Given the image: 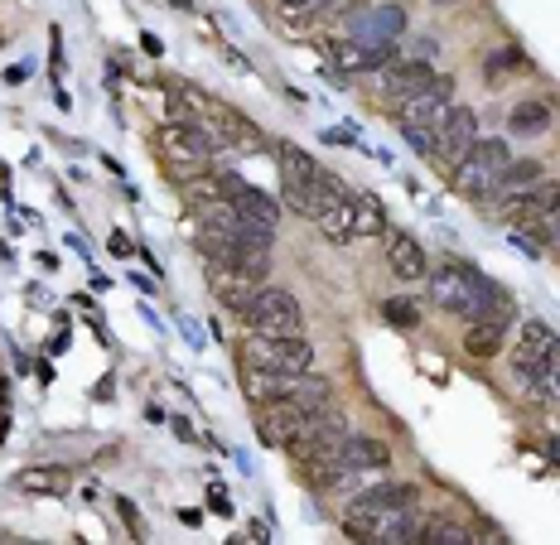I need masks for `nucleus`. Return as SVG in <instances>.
<instances>
[{
	"mask_svg": "<svg viewBox=\"0 0 560 545\" xmlns=\"http://www.w3.org/2000/svg\"><path fill=\"white\" fill-rule=\"evenodd\" d=\"M169 5H174V10H189V5H194V0H169Z\"/></svg>",
	"mask_w": 560,
	"mask_h": 545,
	"instance_id": "34",
	"label": "nucleus"
},
{
	"mask_svg": "<svg viewBox=\"0 0 560 545\" xmlns=\"http://www.w3.org/2000/svg\"><path fill=\"white\" fill-rule=\"evenodd\" d=\"M309 410L295 401V396H280V401H266L261 406V420H256V435H261V444H271V449H285L290 439H295V430L305 425Z\"/></svg>",
	"mask_w": 560,
	"mask_h": 545,
	"instance_id": "12",
	"label": "nucleus"
},
{
	"mask_svg": "<svg viewBox=\"0 0 560 545\" xmlns=\"http://www.w3.org/2000/svg\"><path fill=\"white\" fill-rule=\"evenodd\" d=\"M276 169H280V179H300V184L324 174V164L314 160L309 150H300L295 140H280V145H276Z\"/></svg>",
	"mask_w": 560,
	"mask_h": 545,
	"instance_id": "20",
	"label": "nucleus"
},
{
	"mask_svg": "<svg viewBox=\"0 0 560 545\" xmlns=\"http://www.w3.org/2000/svg\"><path fill=\"white\" fill-rule=\"evenodd\" d=\"M546 459L560 468V435H546Z\"/></svg>",
	"mask_w": 560,
	"mask_h": 545,
	"instance_id": "33",
	"label": "nucleus"
},
{
	"mask_svg": "<svg viewBox=\"0 0 560 545\" xmlns=\"http://www.w3.org/2000/svg\"><path fill=\"white\" fill-rule=\"evenodd\" d=\"M541 396H546V401H560V367L546 377V382H541Z\"/></svg>",
	"mask_w": 560,
	"mask_h": 545,
	"instance_id": "31",
	"label": "nucleus"
},
{
	"mask_svg": "<svg viewBox=\"0 0 560 545\" xmlns=\"http://www.w3.org/2000/svg\"><path fill=\"white\" fill-rule=\"evenodd\" d=\"M512 367L536 386V396H541V382L551 377L560 367V338L551 333L546 319H527V324L517 328V348H512Z\"/></svg>",
	"mask_w": 560,
	"mask_h": 545,
	"instance_id": "5",
	"label": "nucleus"
},
{
	"mask_svg": "<svg viewBox=\"0 0 560 545\" xmlns=\"http://www.w3.org/2000/svg\"><path fill=\"white\" fill-rule=\"evenodd\" d=\"M208 131L223 140V145H232V150H242V155H261L266 150V136L256 131L252 121L242 116V111H232V107H218L213 102V116H208Z\"/></svg>",
	"mask_w": 560,
	"mask_h": 545,
	"instance_id": "13",
	"label": "nucleus"
},
{
	"mask_svg": "<svg viewBox=\"0 0 560 545\" xmlns=\"http://www.w3.org/2000/svg\"><path fill=\"white\" fill-rule=\"evenodd\" d=\"M536 179H546V164H541V160H507L503 174H498V193H493V203H498L503 193L532 189Z\"/></svg>",
	"mask_w": 560,
	"mask_h": 545,
	"instance_id": "23",
	"label": "nucleus"
},
{
	"mask_svg": "<svg viewBox=\"0 0 560 545\" xmlns=\"http://www.w3.org/2000/svg\"><path fill=\"white\" fill-rule=\"evenodd\" d=\"M247 362L300 377V372H314V348H309L305 333H252L247 338Z\"/></svg>",
	"mask_w": 560,
	"mask_h": 545,
	"instance_id": "6",
	"label": "nucleus"
},
{
	"mask_svg": "<svg viewBox=\"0 0 560 545\" xmlns=\"http://www.w3.org/2000/svg\"><path fill=\"white\" fill-rule=\"evenodd\" d=\"M290 396H295L305 410L334 406V386L324 382V377H314V372H300V382H295V391H290Z\"/></svg>",
	"mask_w": 560,
	"mask_h": 545,
	"instance_id": "28",
	"label": "nucleus"
},
{
	"mask_svg": "<svg viewBox=\"0 0 560 545\" xmlns=\"http://www.w3.org/2000/svg\"><path fill=\"white\" fill-rule=\"evenodd\" d=\"M295 382H300V377H290V372H271V367H252V362H247V372H242V386H247V396H252L256 406L290 396Z\"/></svg>",
	"mask_w": 560,
	"mask_h": 545,
	"instance_id": "18",
	"label": "nucleus"
},
{
	"mask_svg": "<svg viewBox=\"0 0 560 545\" xmlns=\"http://www.w3.org/2000/svg\"><path fill=\"white\" fill-rule=\"evenodd\" d=\"M503 338H507L503 319H469L464 353H469V357H498V353H503Z\"/></svg>",
	"mask_w": 560,
	"mask_h": 545,
	"instance_id": "19",
	"label": "nucleus"
},
{
	"mask_svg": "<svg viewBox=\"0 0 560 545\" xmlns=\"http://www.w3.org/2000/svg\"><path fill=\"white\" fill-rule=\"evenodd\" d=\"M319 232H324V237H329L334 246L358 242V213H353V193H348V198H338L334 208L319 218Z\"/></svg>",
	"mask_w": 560,
	"mask_h": 545,
	"instance_id": "21",
	"label": "nucleus"
},
{
	"mask_svg": "<svg viewBox=\"0 0 560 545\" xmlns=\"http://www.w3.org/2000/svg\"><path fill=\"white\" fill-rule=\"evenodd\" d=\"M208 285H213V295H218L232 314H242V309L256 300V290H261L256 275L237 271V266H227V261H208Z\"/></svg>",
	"mask_w": 560,
	"mask_h": 545,
	"instance_id": "14",
	"label": "nucleus"
},
{
	"mask_svg": "<svg viewBox=\"0 0 560 545\" xmlns=\"http://www.w3.org/2000/svg\"><path fill=\"white\" fill-rule=\"evenodd\" d=\"M449 107H454V78L445 73H435V82L416 92V97H406V102H396V126H401V136L411 140V150L430 160V150H435V136H440V126H445Z\"/></svg>",
	"mask_w": 560,
	"mask_h": 545,
	"instance_id": "2",
	"label": "nucleus"
},
{
	"mask_svg": "<svg viewBox=\"0 0 560 545\" xmlns=\"http://www.w3.org/2000/svg\"><path fill=\"white\" fill-rule=\"evenodd\" d=\"M382 237H387V266H392L396 280H425V275H430V256H425V246H420L411 232L387 227Z\"/></svg>",
	"mask_w": 560,
	"mask_h": 545,
	"instance_id": "15",
	"label": "nucleus"
},
{
	"mask_svg": "<svg viewBox=\"0 0 560 545\" xmlns=\"http://www.w3.org/2000/svg\"><path fill=\"white\" fill-rule=\"evenodd\" d=\"M353 29H358V39H363V44H392L396 34L406 29V10H401V5H377V10H363V15L353 20Z\"/></svg>",
	"mask_w": 560,
	"mask_h": 545,
	"instance_id": "17",
	"label": "nucleus"
},
{
	"mask_svg": "<svg viewBox=\"0 0 560 545\" xmlns=\"http://www.w3.org/2000/svg\"><path fill=\"white\" fill-rule=\"evenodd\" d=\"M551 121H556V116H551V107H546V102H517V107L507 111V131H512V136H546V131H551Z\"/></svg>",
	"mask_w": 560,
	"mask_h": 545,
	"instance_id": "22",
	"label": "nucleus"
},
{
	"mask_svg": "<svg viewBox=\"0 0 560 545\" xmlns=\"http://www.w3.org/2000/svg\"><path fill=\"white\" fill-rule=\"evenodd\" d=\"M155 145H160V169H165L174 184H194L203 174H213V150H218V136L198 121V116H174L155 131Z\"/></svg>",
	"mask_w": 560,
	"mask_h": 545,
	"instance_id": "1",
	"label": "nucleus"
},
{
	"mask_svg": "<svg viewBox=\"0 0 560 545\" xmlns=\"http://www.w3.org/2000/svg\"><path fill=\"white\" fill-rule=\"evenodd\" d=\"M15 488H20V492H39V497H58V492L68 488V473H63V468H49V464L20 468V473H15Z\"/></svg>",
	"mask_w": 560,
	"mask_h": 545,
	"instance_id": "24",
	"label": "nucleus"
},
{
	"mask_svg": "<svg viewBox=\"0 0 560 545\" xmlns=\"http://www.w3.org/2000/svg\"><path fill=\"white\" fill-rule=\"evenodd\" d=\"M329 63L338 78H363V73H382L396 63V44H363V39H324Z\"/></svg>",
	"mask_w": 560,
	"mask_h": 545,
	"instance_id": "9",
	"label": "nucleus"
},
{
	"mask_svg": "<svg viewBox=\"0 0 560 545\" xmlns=\"http://www.w3.org/2000/svg\"><path fill=\"white\" fill-rule=\"evenodd\" d=\"M29 78V63H15V68H5V82L15 87V82H25Z\"/></svg>",
	"mask_w": 560,
	"mask_h": 545,
	"instance_id": "32",
	"label": "nucleus"
},
{
	"mask_svg": "<svg viewBox=\"0 0 560 545\" xmlns=\"http://www.w3.org/2000/svg\"><path fill=\"white\" fill-rule=\"evenodd\" d=\"M358 502H367V507H416L420 488L416 483H377V488L358 492Z\"/></svg>",
	"mask_w": 560,
	"mask_h": 545,
	"instance_id": "25",
	"label": "nucleus"
},
{
	"mask_svg": "<svg viewBox=\"0 0 560 545\" xmlns=\"http://www.w3.org/2000/svg\"><path fill=\"white\" fill-rule=\"evenodd\" d=\"M532 232V242L541 246V251H556L560 256V213H551L546 222H536V227H527Z\"/></svg>",
	"mask_w": 560,
	"mask_h": 545,
	"instance_id": "30",
	"label": "nucleus"
},
{
	"mask_svg": "<svg viewBox=\"0 0 560 545\" xmlns=\"http://www.w3.org/2000/svg\"><path fill=\"white\" fill-rule=\"evenodd\" d=\"M498 208H503L507 222H517V227H536V222H546L551 213H560V184L556 179H536L532 189L503 193V198H498Z\"/></svg>",
	"mask_w": 560,
	"mask_h": 545,
	"instance_id": "10",
	"label": "nucleus"
},
{
	"mask_svg": "<svg viewBox=\"0 0 560 545\" xmlns=\"http://www.w3.org/2000/svg\"><path fill=\"white\" fill-rule=\"evenodd\" d=\"M353 213H358V237H382L387 232V208L377 203V193H353Z\"/></svg>",
	"mask_w": 560,
	"mask_h": 545,
	"instance_id": "27",
	"label": "nucleus"
},
{
	"mask_svg": "<svg viewBox=\"0 0 560 545\" xmlns=\"http://www.w3.org/2000/svg\"><path fill=\"white\" fill-rule=\"evenodd\" d=\"M507 160H512V155H507L503 136H478L474 145H469V155L449 169V184H454V193H459L464 203H493L498 174H503Z\"/></svg>",
	"mask_w": 560,
	"mask_h": 545,
	"instance_id": "3",
	"label": "nucleus"
},
{
	"mask_svg": "<svg viewBox=\"0 0 560 545\" xmlns=\"http://www.w3.org/2000/svg\"><path fill=\"white\" fill-rule=\"evenodd\" d=\"M478 140V111L474 107H449L445 126H440V136H435V150H430V160L454 169V164L469 155V145Z\"/></svg>",
	"mask_w": 560,
	"mask_h": 545,
	"instance_id": "11",
	"label": "nucleus"
},
{
	"mask_svg": "<svg viewBox=\"0 0 560 545\" xmlns=\"http://www.w3.org/2000/svg\"><path fill=\"white\" fill-rule=\"evenodd\" d=\"M435 5H454V0H435Z\"/></svg>",
	"mask_w": 560,
	"mask_h": 545,
	"instance_id": "35",
	"label": "nucleus"
},
{
	"mask_svg": "<svg viewBox=\"0 0 560 545\" xmlns=\"http://www.w3.org/2000/svg\"><path fill=\"white\" fill-rule=\"evenodd\" d=\"M348 193H353V189H348L343 179H334L329 169H324L319 179H305V184H300V179H280V203H285L290 213L309 218V222H319L338 203V198H348Z\"/></svg>",
	"mask_w": 560,
	"mask_h": 545,
	"instance_id": "8",
	"label": "nucleus"
},
{
	"mask_svg": "<svg viewBox=\"0 0 560 545\" xmlns=\"http://www.w3.org/2000/svg\"><path fill=\"white\" fill-rule=\"evenodd\" d=\"M420 541H440V545H474L478 536L464 526V521H454V517H430L425 526H420Z\"/></svg>",
	"mask_w": 560,
	"mask_h": 545,
	"instance_id": "26",
	"label": "nucleus"
},
{
	"mask_svg": "<svg viewBox=\"0 0 560 545\" xmlns=\"http://www.w3.org/2000/svg\"><path fill=\"white\" fill-rule=\"evenodd\" d=\"M382 319H387L392 328H416L420 324V309L411 300H387V304H382Z\"/></svg>",
	"mask_w": 560,
	"mask_h": 545,
	"instance_id": "29",
	"label": "nucleus"
},
{
	"mask_svg": "<svg viewBox=\"0 0 560 545\" xmlns=\"http://www.w3.org/2000/svg\"><path fill=\"white\" fill-rule=\"evenodd\" d=\"M420 526H425V517L416 507H367V502H353V512L343 517V531L367 545H420Z\"/></svg>",
	"mask_w": 560,
	"mask_h": 545,
	"instance_id": "4",
	"label": "nucleus"
},
{
	"mask_svg": "<svg viewBox=\"0 0 560 545\" xmlns=\"http://www.w3.org/2000/svg\"><path fill=\"white\" fill-rule=\"evenodd\" d=\"M252 333H305V309L290 290H256V300L237 314Z\"/></svg>",
	"mask_w": 560,
	"mask_h": 545,
	"instance_id": "7",
	"label": "nucleus"
},
{
	"mask_svg": "<svg viewBox=\"0 0 560 545\" xmlns=\"http://www.w3.org/2000/svg\"><path fill=\"white\" fill-rule=\"evenodd\" d=\"M382 73H387V78H382V97H387V102H406V97H416V92H425V87L435 82V68L420 63V58L392 63V68H382Z\"/></svg>",
	"mask_w": 560,
	"mask_h": 545,
	"instance_id": "16",
	"label": "nucleus"
}]
</instances>
